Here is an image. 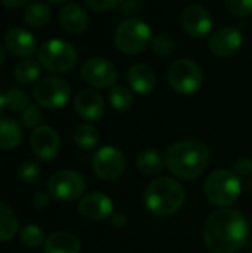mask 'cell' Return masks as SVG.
Returning a JSON list of instances; mask_svg holds the SVG:
<instances>
[{
  "label": "cell",
  "mask_w": 252,
  "mask_h": 253,
  "mask_svg": "<svg viewBox=\"0 0 252 253\" xmlns=\"http://www.w3.org/2000/svg\"><path fill=\"white\" fill-rule=\"evenodd\" d=\"M168 82L177 93L193 95L202 87L203 74L201 67L195 61L189 58H181L174 61L169 67Z\"/></svg>",
  "instance_id": "52a82bcc"
},
{
  "label": "cell",
  "mask_w": 252,
  "mask_h": 253,
  "mask_svg": "<svg viewBox=\"0 0 252 253\" xmlns=\"http://www.w3.org/2000/svg\"><path fill=\"white\" fill-rule=\"evenodd\" d=\"M4 105H6V104H4V95L0 92V113H1V110H3Z\"/></svg>",
  "instance_id": "f35d334b"
},
{
  "label": "cell",
  "mask_w": 252,
  "mask_h": 253,
  "mask_svg": "<svg viewBox=\"0 0 252 253\" xmlns=\"http://www.w3.org/2000/svg\"><path fill=\"white\" fill-rule=\"evenodd\" d=\"M80 76L89 86L95 89H107L116 83L117 70L111 61L101 56H94L83 62Z\"/></svg>",
  "instance_id": "8fae6325"
},
{
  "label": "cell",
  "mask_w": 252,
  "mask_h": 253,
  "mask_svg": "<svg viewBox=\"0 0 252 253\" xmlns=\"http://www.w3.org/2000/svg\"><path fill=\"white\" fill-rule=\"evenodd\" d=\"M203 191L212 205L229 208L238 202L242 193V181L235 170L218 169L206 178Z\"/></svg>",
  "instance_id": "277c9868"
},
{
  "label": "cell",
  "mask_w": 252,
  "mask_h": 253,
  "mask_svg": "<svg viewBox=\"0 0 252 253\" xmlns=\"http://www.w3.org/2000/svg\"><path fill=\"white\" fill-rule=\"evenodd\" d=\"M50 203V194L49 193H45V191H37L33 199H31V205L34 209L37 211H42V209H46Z\"/></svg>",
  "instance_id": "e575fe53"
},
{
  "label": "cell",
  "mask_w": 252,
  "mask_h": 253,
  "mask_svg": "<svg viewBox=\"0 0 252 253\" xmlns=\"http://www.w3.org/2000/svg\"><path fill=\"white\" fill-rule=\"evenodd\" d=\"M165 157L172 175L189 181L203 173L209 163V150L201 141L187 139L171 145Z\"/></svg>",
  "instance_id": "7a4b0ae2"
},
{
  "label": "cell",
  "mask_w": 252,
  "mask_h": 253,
  "mask_svg": "<svg viewBox=\"0 0 252 253\" xmlns=\"http://www.w3.org/2000/svg\"><path fill=\"white\" fill-rule=\"evenodd\" d=\"M39 62L50 73H68L77 64V50L74 46L61 39L45 42L37 53Z\"/></svg>",
  "instance_id": "8992f818"
},
{
  "label": "cell",
  "mask_w": 252,
  "mask_h": 253,
  "mask_svg": "<svg viewBox=\"0 0 252 253\" xmlns=\"http://www.w3.org/2000/svg\"><path fill=\"white\" fill-rule=\"evenodd\" d=\"M110 104L117 111H128L134 105V95L132 90L126 86H114L110 90Z\"/></svg>",
  "instance_id": "4316f807"
},
{
  "label": "cell",
  "mask_w": 252,
  "mask_h": 253,
  "mask_svg": "<svg viewBox=\"0 0 252 253\" xmlns=\"http://www.w3.org/2000/svg\"><path fill=\"white\" fill-rule=\"evenodd\" d=\"M92 169L95 175L102 181H107V182L117 181L126 170L125 154L113 145L101 147L94 154Z\"/></svg>",
  "instance_id": "30bf717a"
},
{
  "label": "cell",
  "mask_w": 252,
  "mask_h": 253,
  "mask_svg": "<svg viewBox=\"0 0 252 253\" xmlns=\"http://www.w3.org/2000/svg\"><path fill=\"white\" fill-rule=\"evenodd\" d=\"M4 104L9 110L16 111V113H19V111L22 113L30 105V96L27 95V92L24 89L12 87L4 95Z\"/></svg>",
  "instance_id": "f1b7e54d"
},
{
  "label": "cell",
  "mask_w": 252,
  "mask_h": 253,
  "mask_svg": "<svg viewBox=\"0 0 252 253\" xmlns=\"http://www.w3.org/2000/svg\"><path fill=\"white\" fill-rule=\"evenodd\" d=\"M150 44H151L153 52L159 56H168L175 50V42L172 40V37L163 33L153 37Z\"/></svg>",
  "instance_id": "4dcf8cb0"
},
{
  "label": "cell",
  "mask_w": 252,
  "mask_h": 253,
  "mask_svg": "<svg viewBox=\"0 0 252 253\" xmlns=\"http://www.w3.org/2000/svg\"><path fill=\"white\" fill-rule=\"evenodd\" d=\"M59 24L64 30L73 34L83 33L89 25V15L88 12L77 3H68L65 4L58 15Z\"/></svg>",
  "instance_id": "d6986e66"
},
{
  "label": "cell",
  "mask_w": 252,
  "mask_h": 253,
  "mask_svg": "<svg viewBox=\"0 0 252 253\" xmlns=\"http://www.w3.org/2000/svg\"><path fill=\"white\" fill-rule=\"evenodd\" d=\"M181 24L186 33L195 39H202L212 31V18L201 4H190L183 10Z\"/></svg>",
  "instance_id": "4fadbf2b"
},
{
  "label": "cell",
  "mask_w": 252,
  "mask_h": 253,
  "mask_svg": "<svg viewBox=\"0 0 252 253\" xmlns=\"http://www.w3.org/2000/svg\"><path fill=\"white\" fill-rule=\"evenodd\" d=\"M123 0H85V3L97 12H107L117 7Z\"/></svg>",
  "instance_id": "836d02e7"
},
{
  "label": "cell",
  "mask_w": 252,
  "mask_h": 253,
  "mask_svg": "<svg viewBox=\"0 0 252 253\" xmlns=\"http://www.w3.org/2000/svg\"><path fill=\"white\" fill-rule=\"evenodd\" d=\"M248 253H252V240L250 242V246H248Z\"/></svg>",
  "instance_id": "b9f144b4"
},
{
  "label": "cell",
  "mask_w": 252,
  "mask_h": 253,
  "mask_svg": "<svg viewBox=\"0 0 252 253\" xmlns=\"http://www.w3.org/2000/svg\"><path fill=\"white\" fill-rule=\"evenodd\" d=\"M105 104L102 96L94 89H82L74 96V111L88 122H97L102 117Z\"/></svg>",
  "instance_id": "2e32d148"
},
{
  "label": "cell",
  "mask_w": 252,
  "mask_h": 253,
  "mask_svg": "<svg viewBox=\"0 0 252 253\" xmlns=\"http://www.w3.org/2000/svg\"><path fill=\"white\" fill-rule=\"evenodd\" d=\"M235 172L239 176H248L252 173V160L248 157H242L235 163Z\"/></svg>",
  "instance_id": "d590c367"
},
{
  "label": "cell",
  "mask_w": 252,
  "mask_h": 253,
  "mask_svg": "<svg viewBox=\"0 0 252 253\" xmlns=\"http://www.w3.org/2000/svg\"><path fill=\"white\" fill-rule=\"evenodd\" d=\"M250 237V224L244 213L223 208L209 215L203 227V240L211 253H236Z\"/></svg>",
  "instance_id": "6da1fadb"
},
{
  "label": "cell",
  "mask_w": 252,
  "mask_h": 253,
  "mask_svg": "<svg viewBox=\"0 0 252 253\" xmlns=\"http://www.w3.org/2000/svg\"><path fill=\"white\" fill-rule=\"evenodd\" d=\"M111 225L116 230H123L128 225V218L125 213H114L111 215Z\"/></svg>",
  "instance_id": "8d00e7d4"
},
{
  "label": "cell",
  "mask_w": 252,
  "mask_h": 253,
  "mask_svg": "<svg viewBox=\"0 0 252 253\" xmlns=\"http://www.w3.org/2000/svg\"><path fill=\"white\" fill-rule=\"evenodd\" d=\"M43 120V116L40 110L36 105H28L22 113H21V122L27 127H39Z\"/></svg>",
  "instance_id": "1f68e13d"
},
{
  "label": "cell",
  "mask_w": 252,
  "mask_h": 253,
  "mask_svg": "<svg viewBox=\"0 0 252 253\" xmlns=\"http://www.w3.org/2000/svg\"><path fill=\"white\" fill-rule=\"evenodd\" d=\"M3 59H4V47L0 44V65H1V62H3Z\"/></svg>",
  "instance_id": "ab89813d"
},
{
  "label": "cell",
  "mask_w": 252,
  "mask_h": 253,
  "mask_svg": "<svg viewBox=\"0 0 252 253\" xmlns=\"http://www.w3.org/2000/svg\"><path fill=\"white\" fill-rule=\"evenodd\" d=\"M79 213L89 221H104L113 215V200L104 193H91L79 202Z\"/></svg>",
  "instance_id": "9a60e30c"
},
{
  "label": "cell",
  "mask_w": 252,
  "mask_h": 253,
  "mask_svg": "<svg viewBox=\"0 0 252 253\" xmlns=\"http://www.w3.org/2000/svg\"><path fill=\"white\" fill-rule=\"evenodd\" d=\"M13 76L21 84H30L40 76V65L33 59H22L15 65Z\"/></svg>",
  "instance_id": "484cf974"
},
{
  "label": "cell",
  "mask_w": 252,
  "mask_h": 253,
  "mask_svg": "<svg viewBox=\"0 0 252 253\" xmlns=\"http://www.w3.org/2000/svg\"><path fill=\"white\" fill-rule=\"evenodd\" d=\"M36 39L34 36L24 28H12L4 36V47L18 58L31 56L36 50Z\"/></svg>",
  "instance_id": "e0dca14e"
},
{
  "label": "cell",
  "mask_w": 252,
  "mask_h": 253,
  "mask_svg": "<svg viewBox=\"0 0 252 253\" xmlns=\"http://www.w3.org/2000/svg\"><path fill=\"white\" fill-rule=\"evenodd\" d=\"M18 178L27 185L34 184L40 178V165H39V162L30 159V160H25L24 163H21L19 168H18Z\"/></svg>",
  "instance_id": "f546056e"
},
{
  "label": "cell",
  "mask_w": 252,
  "mask_h": 253,
  "mask_svg": "<svg viewBox=\"0 0 252 253\" xmlns=\"http://www.w3.org/2000/svg\"><path fill=\"white\" fill-rule=\"evenodd\" d=\"M48 1H50V3H62V1H65V0H48Z\"/></svg>",
  "instance_id": "60d3db41"
},
{
  "label": "cell",
  "mask_w": 252,
  "mask_h": 253,
  "mask_svg": "<svg viewBox=\"0 0 252 253\" xmlns=\"http://www.w3.org/2000/svg\"><path fill=\"white\" fill-rule=\"evenodd\" d=\"M18 233V218L15 212L0 202V243L12 240Z\"/></svg>",
  "instance_id": "cb8c5ba5"
},
{
  "label": "cell",
  "mask_w": 252,
  "mask_h": 253,
  "mask_svg": "<svg viewBox=\"0 0 252 253\" xmlns=\"http://www.w3.org/2000/svg\"><path fill=\"white\" fill-rule=\"evenodd\" d=\"M128 83L138 95H149L156 89L157 77L151 67L146 64H135L128 70Z\"/></svg>",
  "instance_id": "ac0fdd59"
},
{
  "label": "cell",
  "mask_w": 252,
  "mask_h": 253,
  "mask_svg": "<svg viewBox=\"0 0 252 253\" xmlns=\"http://www.w3.org/2000/svg\"><path fill=\"white\" fill-rule=\"evenodd\" d=\"M73 141L82 150H92L100 142V132L91 123H80L73 130Z\"/></svg>",
  "instance_id": "603a6c76"
},
{
  "label": "cell",
  "mask_w": 252,
  "mask_h": 253,
  "mask_svg": "<svg viewBox=\"0 0 252 253\" xmlns=\"http://www.w3.org/2000/svg\"><path fill=\"white\" fill-rule=\"evenodd\" d=\"M22 141V129L13 119H0V150H15Z\"/></svg>",
  "instance_id": "7402d4cb"
},
{
  "label": "cell",
  "mask_w": 252,
  "mask_h": 253,
  "mask_svg": "<svg viewBox=\"0 0 252 253\" xmlns=\"http://www.w3.org/2000/svg\"><path fill=\"white\" fill-rule=\"evenodd\" d=\"M153 40L151 28L143 19L131 18L123 21L114 34L117 50L125 55H138L144 52Z\"/></svg>",
  "instance_id": "5b68a950"
},
{
  "label": "cell",
  "mask_w": 252,
  "mask_h": 253,
  "mask_svg": "<svg viewBox=\"0 0 252 253\" xmlns=\"http://www.w3.org/2000/svg\"><path fill=\"white\" fill-rule=\"evenodd\" d=\"M186 200L184 187L172 178L163 176L151 181L144 191V205L156 216L177 213Z\"/></svg>",
  "instance_id": "3957f363"
},
{
  "label": "cell",
  "mask_w": 252,
  "mask_h": 253,
  "mask_svg": "<svg viewBox=\"0 0 252 253\" xmlns=\"http://www.w3.org/2000/svg\"><path fill=\"white\" fill-rule=\"evenodd\" d=\"M19 240L27 248H39L46 242L43 230L34 224H28L19 230Z\"/></svg>",
  "instance_id": "83f0119b"
},
{
  "label": "cell",
  "mask_w": 252,
  "mask_h": 253,
  "mask_svg": "<svg viewBox=\"0 0 252 253\" xmlns=\"http://www.w3.org/2000/svg\"><path fill=\"white\" fill-rule=\"evenodd\" d=\"M30 145H31L33 153L39 159L49 162L58 156L61 142H59V136L56 130L52 129L50 126L43 125L33 130L30 136Z\"/></svg>",
  "instance_id": "7c38bea8"
},
{
  "label": "cell",
  "mask_w": 252,
  "mask_h": 253,
  "mask_svg": "<svg viewBox=\"0 0 252 253\" xmlns=\"http://www.w3.org/2000/svg\"><path fill=\"white\" fill-rule=\"evenodd\" d=\"M251 225H252V219H251Z\"/></svg>",
  "instance_id": "7bdbcfd3"
},
{
  "label": "cell",
  "mask_w": 252,
  "mask_h": 253,
  "mask_svg": "<svg viewBox=\"0 0 252 253\" xmlns=\"http://www.w3.org/2000/svg\"><path fill=\"white\" fill-rule=\"evenodd\" d=\"M226 6L230 13L238 16L252 15V0H226Z\"/></svg>",
  "instance_id": "d6a6232c"
},
{
  "label": "cell",
  "mask_w": 252,
  "mask_h": 253,
  "mask_svg": "<svg viewBox=\"0 0 252 253\" xmlns=\"http://www.w3.org/2000/svg\"><path fill=\"white\" fill-rule=\"evenodd\" d=\"M80 249L79 239L68 231L50 234L43 245V253H80Z\"/></svg>",
  "instance_id": "ffe728a7"
},
{
  "label": "cell",
  "mask_w": 252,
  "mask_h": 253,
  "mask_svg": "<svg viewBox=\"0 0 252 253\" xmlns=\"http://www.w3.org/2000/svg\"><path fill=\"white\" fill-rule=\"evenodd\" d=\"M137 169L144 175H156L163 170L166 165V157L154 148H147L141 151L137 157Z\"/></svg>",
  "instance_id": "44dd1931"
},
{
  "label": "cell",
  "mask_w": 252,
  "mask_h": 253,
  "mask_svg": "<svg viewBox=\"0 0 252 253\" xmlns=\"http://www.w3.org/2000/svg\"><path fill=\"white\" fill-rule=\"evenodd\" d=\"M28 0H1L3 6L7 9H18L21 6H24Z\"/></svg>",
  "instance_id": "74e56055"
},
{
  "label": "cell",
  "mask_w": 252,
  "mask_h": 253,
  "mask_svg": "<svg viewBox=\"0 0 252 253\" xmlns=\"http://www.w3.org/2000/svg\"><path fill=\"white\" fill-rule=\"evenodd\" d=\"M244 43L242 33L235 27H223L209 37V50L218 58H229L235 55Z\"/></svg>",
  "instance_id": "5bb4252c"
},
{
  "label": "cell",
  "mask_w": 252,
  "mask_h": 253,
  "mask_svg": "<svg viewBox=\"0 0 252 253\" xmlns=\"http://www.w3.org/2000/svg\"><path fill=\"white\" fill-rule=\"evenodd\" d=\"M49 18H50V9L43 3H31L24 10V21L34 28H40L46 25Z\"/></svg>",
  "instance_id": "d4e9b609"
},
{
  "label": "cell",
  "mask_w": 252,
  "mask_h": 253,
  "mask_svg": "<svg viewBox=\"0 0 252 253\" xmlns=\"http://www.w3.org/2000/svg\"><path fill=\"white\" fill-rule=\"evenodd\" d=\"M33 96L40 107L56 110L62 108L68 102L71 96V87L61 77H43L36 83L33 89Z\"/></svg>",
  "instance_id": "ba28073f"
},
{
  "label": "cell",
  "mask_w": 252,
  "mask_h": 253,
  "mask_svg": "<svg viewBox=\"0 0 252 253\" xmlns=\"http://www.w3.org/2000/svg\"><path fill=\"white\" fill-rule=\"evenodd\" d=\"M86 182L74 170H58L48 181V193L59 202H74L85 193Z\"/></svg>",
  "instance_id": "9c48e42d"
}]
</instances>
